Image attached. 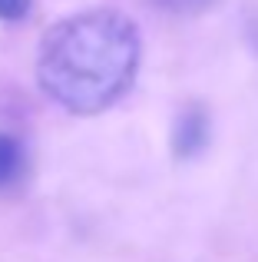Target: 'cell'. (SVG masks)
<instances>
[{
	"mask_svg": "<svg viewBox=\"0 0 258 262\" xmlns=\"http://www.w3.org/2000/svg\"><path fill=\"white\" fill-rule=\"evenodd\" d=\"M245 33H248V43H252V50L258 53V4L248 7V17H245Z\"/></svg>",
	"mask_w": 258,
	"mask_h": 262,
	"instance_id": "obj_6",
	"label": "cell"
},
{
	"mask_svg": "<svg viewBox=\"0 0 258 262\" xmlns=\"http://www.w3.org/2000/svg\"><path fill=\"white\" fill-rule=\"evenodd\" d=\"M23 166H27L23 143L13 133H4V129H0V189L17 183V179L23 176Z\"/></svg>",
	"mask_w": 258,
	"mask_h": 262,
	"instance_id": "obj_3",
	"label": "cell"
},
{
	"mask_svg": "<svg viewBox=\"0 0 258 262\" xmlns=\"http://www.w3.org/2000/svg\"><path fill=\"white\" fill-rule=\"evenodd\" d=\"M169 146L179 160H189V156H199L202 149L209 146V110L202 103H189V106L179 110L172 123V136H169Z\"/></svg>",
	"mask_w": 258,
	"mask_h": 262,
	"instance_id": "obj_2",
	"label": "cell"
},
{
	"mask_svg": "<svg viewBox=\"0 0 258 262\" xmlns=\"http://www.w3.org/2000/svg\"><path fill=\"white\" fill-rule=\"evenodd\" d=\"M159 10L166 13H179V17H195V13H205L209 7H215L219 0H152Z\"/></svg>",
	"mask_w": 258,
	"mask_h": 262,
	"instance_id": "obj_4",
	"label": "cell"
},
{
	"mask_svg": "<svg viewBox=\"0 0 258 262\" xmlns=\"http://www.w3.org/2000/svg\"><path fill=\"white\" fill-rule=\"evenodd\" d=\"M33 10V0H0V20L4 24H20Z\"/></svg>",
	"mask_w": 258,
	"mask_h": 262,
	"instance_id": "obj_5",
	"label": "cell"
},
{
	"mask_svg": "<svg viewBox=\"0 0 258 262\" xmlns=\"http://www.w3.org/2000/svg\"><path fill=\"white\" fill-rule=\"evenodd\" d=\"M142 60L136 24L119 10L96 7L63 17L43 33L37 83L73 116H96L129 93Z\"/></svg>",
	"mask_w": 258,
	"mask_h": 262,
	"instance_id": "obj_1",
	"label": "cell"
}]
</instances>
